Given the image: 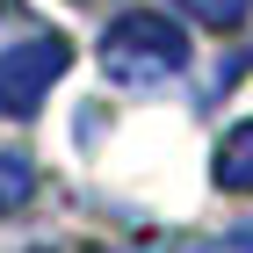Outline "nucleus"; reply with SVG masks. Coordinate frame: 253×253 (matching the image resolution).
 <instances>
[{
  "instance_id": "nucleus-7",
  "label": "nucleus",
  "mask_w": 253,
  "mask_h": 253,
  "mask_svg": "<svg viewBox=\"0 0 253 253\" xmlns=\"http://www.w3.org/2000/svg\"><path fill=\"white\" fill-rule=\"evenodd\" d=\"M0 7H7V0H0Z\"/></svg>"
},
{
  "instance_id": "nucleus-5",
  "label": "nucleus",
  "mask_w": 253,
  "mask_h": 253,
  "mask_svg": "<svg viewBox=\"0 0 253 253\" xmlns=\"http://www.w3.org/2000/svg\"><path fill=\"white\" fill-rule=\"evenodd\" d=\"M174 7H181V15H195L203 29H239L253 0H174Z\"/></svg>"
},
{
  "instance_id": "nucleus-4",
  "label": "nucleus",
  "mask_w": 253,
  "mask_h": 253,
  "mask_svg": "<svg viewBox=\"0 0 253 253\" xmlns=\"http://www.w3.org/2000/svg\"><path fill=\"white\" fill-rule=\"evenodd\" d=\"M29 188H37V167H29L22 152H0V217L22 210V203H29Z\"/></svg>"
},
{
  "instance_id": "nucleus-6",
  "label": "nucleus",
  "mask_w": 253,
  "mask_h": 253,
  "mask_svg": "<svg viewBox=\"0 0 253 253\" xmlns=\"http://www.w3.org/2000/svg\"><path fill=\"white\" fill-rule=\"evenodd\" d=\"M239 246H246V253H253V224H246V232H239Z\"/></svg>"
},
{
  "instance_id": "nucleus-3",
  "label": "nucleus",
  "mask_w": 253,
  "mask_h": 253,
  "mask_svg": "<svg viewBox=\"0 0 253 253\" xmlns=\"http://www.w3.org/2000/svg\"><path fill=\"white\" fill-rule=\"evenodd\" d=\"M210 181H217L224 195H253V116H246V123H232V130L217 137Z\"/></svg>"
},
{
  "instance_id": "nucleus-2",
  "label": "nucleus",
  "mask_w": 253,
  "mask_h": 253,
  "mask_svg": "<svg viewBox=\"0 0 253 253\" xmlns=\"http://www.w3.org/2000/svg\"><path fill=\"white\" fill-rule=\"evenodd\" d=\"M65 65H73V43L65 37H22L0 51V109L7 116H37L43 94L65 80Z\"/></svg>"
},
{
  "instance_id": "nucleus-1",
  "label": "nucleus",
  "mask_w": 253,
  "mask_h": 253,
  "mask_svg": "<svg viewBox=\"0 0 253 253\" xmlns=\"http://www.w3.org/2000/svg\"><path fill=\"white\" fill-rule=\"evenodd\" d=\"M181 65H188V29L174 15L137 7V15H116L109 37H101V73L116 80V87H159Z\"/></svg>"
}]
</instances>
